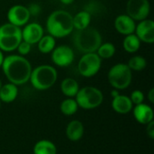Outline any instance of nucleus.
<instances>
[{
    "instance_id": "nucleus-1",
    "label": "nucleus",
    "mask_w": 154,
    "mask_h": 154,
    "mask_svg": "<svg viewBox=\"0 0 154 154\" xmlns=\"http://www.w3.org/2000/svg\"><path fill=\"white\" fill-rule=\"evenodd\" d=\"M1 68L8 81L16 86L27 83L32 70L30 61L24 56L17 54L5 57Z\"/></svg>"
},
{
    "instance_id": "nucleus-2",
    "label": "nucleus",
    "mask_w": 154,
    "mask_h": 154,
    "mask_svg": "<svg viewBox=\"0 0 154 154\" xmlns=\"http://www.w3.org/2000/svg\"><path fill=\"white\" fill-rule=\"evenodd\" d=\"M46 30L54 38H64L74 31L73 16L65 10H55L47 18Z\"/></svg>"
},
{
    "instance_id": "nucleus-3",
    "label": "nucleus",
    "mask_w": 154,
    "mask_h": 154,
    "mask_svg": "<svg viewBox=\"0 0 154 154\" xmlns=\"http://www.w3.org/2000/svg\"><path fill=\"white\" fill-rule=\"evenodd\" d=\"M72 42L75 49L83 54L96 52L102 43V36L97 28L88 26L82 30H76Z\"/></svg>"
},
{
    "instance_id": "nucleus-4",
    "label": "nucleus",
    "mask_w": 154,
    "mask_h": 154,
    "mask_svg": "<svg viewBox=\"0 0 154 154\" xmlns=\"http://www.w3.org/2000/svg\"><path fill=\"white\" fill-rule=\"evenodd\" d=\"M58 72L51 65H40L32 70L29 81L37 90H47L57 81Z\"/></svg>"
},
{
    "instance_id": "nucleus-5",
    "label": "nucleus",
    "mask_w": 154,
    "mask_h": 154,
    "mask_svg": "<svg viewBox=\"0 0 154 154\" xmlns=\"http://www.w3.org/2000/svg\"><path fill=\"white\" fill-rule=\"evenodd\" d=\"M22 41L21 27L10 23L0 26V50L2 51L11 52L15 51Z\"/></svg>"
},
{
    "instance_id": "nucleus-6",
    "label": "nucleus",
    "mask_w": 154,
    "mask_h": 154,
    "mask_svg": "<svg viewBox=\"0 0 154 154\" xmlns=\"http://www.w3.org/2000/svg\"><path fill=\"white\" fill-rule=\"evenodd\" d=\"M107 79L109 84L117 90L127 88L133 79V72L125 63H117L108 71Z\"/></svg>"
},
{
    "instance_id": "nucleus-7",
    "label": "nucleus",
    "mask_w": 154,
    "mask_h": 154,
    "mask_svg": "<svg viewBox=\"0 0 154 154\" xmlns=\"http://www.w3.org/2000/svg\"><path fill=\"white\" fill-rule=\"evenodd\" d=\"M75 100L77 101L79 107L90 110L95 109L102 105L104 101V96L100 89L92 86H87L79 88L75 97Z\"/></svg>"
},
{
    "instance_id": "nucleus-8",
    "label": "nucleus",
    "mask_w": 154,
    "mask_h": 154,
    "mask_svg": "<svg viewBox=\"0 0 154 154\" xmlns=\"http://www.w3.org/2000/svg\"><path fill=\"white\" fill-rule=\"evenodd\" d=\"M102 60L97 52L84 53L78 63V70L79 74L85 78L94 77L101 69Z\"/></svg>"
},
{
    "instance_id": "nucleus-9",
    "label": "nucleus",
    "mask_w": 154,
    "mask_h": 154,
    "mask_svg": "<svg viewBox=\"0 0 154 154\" xmlns=\"http://www.w3.org/2000/svg\"><path fill=\"white\" fill-rule=\"evenodd\" d=\"M151 12L149 0H128L126 4V14L134 21L147 19Z\"/></svg>"
},
{
    "instance_id": "nucleus-10",
    "label": "nucleus",
    "mask_w": 154,
    "mask_h": 154,
    "mask_svg": "<svg viewBox=\"0 0 154 154\" xmlns=\"http://www.w3.org/2000/svg\"><path fill=\"white\" fill-rule=\"evenodd\" d=\"M75 59L74 51L68 45H60L51 51V61L60 68L69 66Z\"/></svg>"
},
{
    "instance_id": "nucleus-11",
    "label": "nucleus",
    "mask_w": 154,
    "mask_h": 154,
    "mask_svg": "<svg viewBox=\"0 0 154 154\" xmlns=\"http://www.w3.org/2000/svg\"><path fill=\"white\" fill-rule=\"evenodd\" d=\"M6 17L8 23L15 26L22 27L29 23L31 15L27 6L23 5H14L8 9Z\"/></svg>"
},
{
    "instance_id": "nucleus-12",
    "label": "nucleus",
    "mask_w": 154,
    "mask_h": 154,
    "mask_svg": "<svg viewBox=\"0 0 154 154\" xmlns=\"http://www.w3.org/2000/svg\"><path fill=\"white\" fill-rule=\"evenodd\" d=\"M134 34L143 42L152 44L154 42V22L152 19L140 21L135 27Z\"/></svg>"
},
{
    "instance_id": "nucleus-13",
    "label": "nucleus",
    "mask_w": 154,
    "mask_h": 154,
    "mask_svg": "<svg viewBox=\"0 0 154 154\" xmlns=\"http://www.w3.org/2000/svg\"><path fill=\"white\" fill-rule=\"evenodd\" d=\"M43 35L44 30L38 23H28L24 25L23 29H22L23 41L30 43L31 45L37 43Z\"/></svg>"
},
{
    "instance_id": "nucleus-14",
    "label": "nucleus",
    "mask_w": 154,
    "mask_h": 154,
    "mask_svg": "<svg viewBox=\"0 0 154 154\" xmlns=\"http://www.w3.org/2000/svg\"><path fill=\"white\" fill-rule=\"evenodd\" d=\"M115 28L116 32L123 35H129L134 33L136 23L135 21L133 20L127 14H120L115 19Z\"/></svg>"
},
{
    "instance_id": "nucleus-15",
    "label": "nucleus",
    "mask_w": 154,
    "mask_h": 154,
    "mask_svg": "<svg viewBox=\"0 0 154 154\" xmlns=\"http://www.w3.org/2000/svg\"><path fill=\"white\" fill-rule=\"evenodd\" d=\"M133 113L135 120L142 125H147L153 121V109L144 103L136 105L133 107Z\"/></svg>"
},
{
    "instance_id": "nucleus-16",
    "label": "nucleus",
    "mask_w": 154,
    "mask_h": 154,
    "mask_svg": "<svg viewBox=\"0 0 154 154\" xmlns=\"http://www.w3.org/2000/svg\"><path fill=\"white\" fill-rule=\"evenodd\" d=\"M134 105L129 97L125 95H118L116 97H113L112 108L114 111L120 115L129 114L133 110Z\"/></svg>"
},
{
    "instance_id": "nucleus-17",
    "label": "nucleus",
    "mask_w": 154,
    "mask_h": 154,
    "mask_svg": "<svg viewBox=\"0 0 154 154\" xmlns=\"http://www.w3.org/2000/svg\"><path fill=\"white\" fill-rule=\"evenodd\" d=\"M84 135V125L79 120L69 122L66 127V136L71 142L79 141Z\"/></svg>"
},
{
    "instance_id": "nucleus-18",
    "label": "nucleus",
    "mask_w": 154,
    "mask_h": 154,
    "mask_svg": "<svg viewBox=\"0 0 154 154\" xmlns=\"http://www.w3.org/2000/svg\"><path fill=\"white\" fill-rule=\"evenodd\" d=\"M18 96V88L13 83H7L2 86L0 89V101L4 103L14 102Z\"/></svg>"
},
{
    "instance_id": "nucleus-19",
    "label": "nucleus",
    "mask_w": 154,
    "mask_h": 154,
    "mask_svg": "<svg viewBox=\"0 0 154 154\" xmlns=\"http://www.w3.org/2000/svg\"><path fill=\"white\" fill-rule=\"evenodd\" d=\"M60 90L67 97H75L79 90V86L76 79L66 78L60 83Z\"/></svg>"
},
{
    "instance_id": "nucleus-20",
    "label": "nucleus",
    "mask_w": 154,
    "mask_h": 154,
    "mask_svg": "<svg viewBox=\"0 0 154 154\" xmlns=\"http://www.w3.org/2000/svg\"><path fill=\"white\" fill-rule=\"evenodd\" d=\"M91 22V14L82 10L73 16V26L76 30H82L89 26Z\"/></svg>"
},
{
    "instance_id": "nucleus-21",
    "label": "nucleus",
    "mask_w": 154,
    "mask_h": 154,
    "mask_svg": "<svg viewBox=\"0 0 154 154\" xmlns=\"http://www.w3.org/2000/svg\"><path fill=\"white\" fill-rule=\"evenodd\" d=\"M33 154H57V147L49 140H41L35 143Z\"/></svg>"
},
{
    "instance_id": "nucleus-22",
    "label": "nucleus",
    "mask_w": 154,
    "mask_h": 154,
    "mask_svg": "<svg viewBox=\"0 0 154 154\" xmlns=\"http://www.w3.org/2000/svg\"><path fill=\"white\" fill-rule=\"evenodd\" d=\"M141 42H142L134 33L125 35L123 41V48L128 53H134L139 51L141 47Z\"/></svg>"
},
{
    "instance_id": "nucleus-23",
    "label": "nucleus",
    "mask_w": 154,
    "mask_h": 154,
    "mask_svg": "<svg viewBox=\"0 0 154 154\" xmlns=\"http://www.w3.org/2000/svg\"><path fill=\"white\" fill-rule=\"evenodd\" d=\"M38 44V49L42 53L47 54V53H51L53 49L56 46V40L53 36L47 34V35H43L41 40L37 42Z\"/></svg>"
},
{
    "instance_id": "nucleus-24",
    "label": "nucleus",
    "mask_w": 154,
    "mask_h": 154,
    "mask_svg": "<svg viewBox=\"0 0 154 154\" xmlns=\"http://www.w3.org/2000/svg\"><path fill=\"white\" fill-rule=\"evenodd\" d=\"M60 108L63 115L69 116L77 113L79 109V106L77 104V101L73 97H68L61 102Z\"/></svg>"
},
{
    "instance_id": "nucleus-25",
    "label": "nucleus",
    "mask_w": 154,
    "mask_h": 154,
    "mask_svg": "<svg viewBox=\"0 0 154 154\" xmlns=\"http://www.w3.org/2000/svg\"><path fill=\"white\" fill-rule=\"evenodd\" d=\"M96 52L101 60H108L115 55L116 46L112 42H102Z\"/></svg>"
},
{
    "instance_id": "nucleus-26",
    "label": "nucleus",
    "mask_w": 154,
    "mask_h": 154,
    "mask_svg": "<svg viewBox=\"0 0 154 154\" xmlns=\"http://www.w3.org/2000/svg\"><path fill=\"white\" fill-rule=\"evenodd\" d=\"M127 66L130 68V69L133 71H141L143 69H144L147 66V61L143 57V56H140V55H136V56H134L132 57L128 63H127Z\"/></svg>"
},
{
    "instance_id": "nucleus-27",
    "label": "nucleus",
    "mask_w": 154,
    "mask_h": 154,
    "mask_svg": "<svg viewBox=\"0 0 154 154\" xmlns=\"http://www.w3.org/2000/svg\"><path fill=\"white\" fill-rule=\"evenodd\" d=\"M133 105L136 106V105H139V104H142L143 103V100H144V94L143 93V91L141 90H134L132 92L131 96L129 97Z\"/></svg>"
},
{
    "instance_id": "nucleus-28",
    "label": "nucleus",
    "mask_w": 154,
    "mask_h": 154,
    "mask_svg": "<svg viewBox=\"0 0 154 154\" xmlns=\"http://www.w3.org/2000/svg\"><path fill=\"white\" fill-rule=\"evenodd\" d=\"M31 48H32V45H31L30 43H28V42H24V41H22V42H20V44L18 45V47H17L16 50L18 51L19 55H21V56H25V55H27V54L30 53Z\"/></svg>"
},
{
    "instance_id": "nucleus-29",
    "label": "nucleus",
    "mask_w": 154,
    "mask_h": 154,
    "mask_svg": "<svg viewBox=\"0 0 154 154\" xmlns=\"http://www.w3.org/2000/svg\"><path fill=\"white\" fill-rule=\"evenodd\" d=\"M28 11L30 13L31 16H37L41 14L42 12V7L39 4L37 3H31L28 6Z\"/></svg>"
},
{
    "instance_id": "nucleus-30",
    "label": "nucleus",
    "mask_w": 154,
    "mask_h": 154,
    "mask_svg": "<svg viewBox=\"0 0 154 154\" xmlns=\"http://www.w3.org/2000/svg\"><path fill=\"white\" fill-rule=\"evenodd\" d=\"M146 133L150 139H154V121H152L151 123L146 125Z\"/></svg>"
},
{
    "instance_id": "nucleus-31",
    "label": "nucleus",
    "mask_w": 154,
    "mask_h": 154,
    "mask_svg": "<svg viewBox=\"0 0 154 154\" xmlns=\"http://www.w3.org/2000/svg\"><path fill=\"white\" fill-rule=\"evenodd\" d=\"M148 99H149V101H150L152 104H153L154 103V88H151V89H150V91H149V93H148Z\"/></svg>"
},
{
    "instance_id": "nucleus-32",
    "label": "nucleus",
    "mask_w": 154,
    "mask_h": 154,
    "mask_svg": "<svg viewBox=\"0 0 154 154\" xmlns=\"http://www.w3.org/2000/svg\"><path fill=\"white\" fill-rule=\"evenodd\" d=\"M120 93H119V90H117V89H113L112 91H111V96L113 97H117L118 95H119Z\"/></svg>"
},
{
    "instance_id": "nucleus-33",
    "label": "nucleus",
    "mask_w": 154,
    "mask_h": 154,
    "mask_svg": "<svg viewBox=\"0 0 154 154\" xmlns=\"http://www.w3.org/2000/svg\"><path fill=\"white\" fill-rule=\"evenodd\" d=\"M60 3H62L63 5H70L72 4L75 0H60Z\"/></svg>"
},
{
    "instance_id": "nucleus-34",
    "label": "nucleus",
    "mask_w": 154,
    "mask_h": 154,
    "mask_svg": "<svg viewBox=\"0 0 154 154\" xmlns=\"http://www.w3.org/2000/svg\"><path fill=\"white\" fill-rule=\"evenodd\" d=\"M4 59H5V56H4V54H3V51L0 50V68H1V66H2V64H3Z\"/></svg>"
},
{
    "instance_id": "nucleus-35",
    "label": "nucleus",
    "mask_w": 154,
    "mask_h": 154,
    "mask_svg": "<svg viewBox=\"0 0 154 154\" xmlns=\"http://www.w3.org/2000/svg\"><path fill=\"white\" fill-rule=\"evenodd\" d=\"M2 86H3V83H2V80L0 79V89H1V88H2Z\"/></svg>"
},
{
    "instance_id": "nucleus-36",
    "label": "nucleus",
    "mask_w": 154,
    "mask_h": 154,
    "mask_svg": "<svg viewBox=\"0 0 154 154\" xmlns=\"http://www.w3.org/2000/svg\"><path fill=\"white\" fill-rule=\"evenodd\" d=\"M0 108H1V101H0Z\"/></svg>"
}]
</instances>
